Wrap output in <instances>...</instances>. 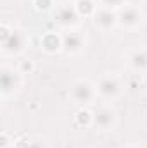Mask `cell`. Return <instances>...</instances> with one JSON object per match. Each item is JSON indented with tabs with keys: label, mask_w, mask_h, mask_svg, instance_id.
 Instances as JSON below:
<instances>
[{
	"label": "cell",
	"mask_w": 147,
	"mask_h": 148,
	"mask_svg": "<svg viewBox=\"0 0 147 148\" xmlns=\"http://www.w3.org/2000/svg\"><path fill=\"white\" fill-rule=\"evenodd\" d=\"M133 64H135V67H140V69L147 67V53L146 52L135 53V55H133Z\"/></svg>",
	"instance_id": "obj_9"
},
{
	"label": "cell",
	"mask_w": 147,
	"mask_h": 148,
	"mask_svg": "<svg viewBox=\"0 0 147 148\" xmlns=\"http://www.w3.org/2000/svg\"><path fill=\"white\" fill-rule=\"evenodd\" d=\"M123 19H121V23L123 24H135V23H139V17H140V14L135 10V9H126L125 12H123V16H121Z\"/></svg>",
	"instance_id": "obj_8"
},
{
	"label": "cell",
	"mask_w": 147,
	"mask_h": 148,
	"mask_svg": "<svg viewBox=\"0 0 147 148\" xmlns=\"http://www.w3.org/2000/svg\"><path fill=\"white\" fill-rule=\"evenodd\" d=\"M99 90H101L102 95L112 97V95H116V91H118V83H116L114 79H111V77H104V79L101 81V84H99Z\"/></svg>",
	"instance_id": "obj_3"
},
{
	"label": "cell",
	"mask_w": 147,
	"mask_h": 148,
	"mask_svg": "<svg viewBox=\"0 0 147 148\" xmlns=\"http://www.w3.org/2000/svg\"><path fill=\"white\" fill-rule=\"evenodd\" d=\"M2 88H3V93H9L14 88V73L9 69L2 71Z\"/></svg>",
	"instance_id": "obj_6"
},
{
	"label": "cell",
	"mask_w": 147,
	"mask_h": 148,
	"mask_svg": "<svg viewBox=\"0 0 147 148\" xmlns=\"http://www.w3.org/2000/svg\"><path fill=\"white\" fill-rule=\"evenodd\" d=\"M73 95L78 102H87L92 97V90L87 83H76L73 88Z\"/></svg>",
	"instance_id": "obj_2"
},
{
	"label": "cell",
	"mask_w": 147,
	"mask_h": 148,
	"mask_svg": "<svg viewBox=\"0 0 147 148\" xmlns=\"http://www.w3.org/2000/svg\"><path fill=\"white\" fill-rule=\"evenodd\" d=\"M66 47H68V50H78V47H80V38L74 36V35H69V36L66 38Z\"/></svg>",
	"instance_id": "obj_10"
},
{
	"label": "cell",
	"mask_w": 147,
	"mask_h": 148,
	"mask_svg": "<svg viewBox=\"0 0 147 148\" xmlns=\"http://www.w3.org/2000/svg\"><path fill=\"white\" fill-rule=\"evenodd\" d=\"M104 2H106L107 5H119L123 0H104Z\"/></svg>",
	"instance_id": "obj_11"
},
{
	"label": "cell",
	"mask_w": 147,
	"mask_h": 148,
	"mask_svg": "<svg viewBox=\"0 0 147 148\" xmlns=\"http://www.w3.org/2000/svg\"><path fill=\"white\" fill-rule=\"evenodd\" d=\"M112 112L109 109H102V110H99L95 114V122L101 126V127H109L111 122H112Z\"/></svg>",
	"instance_id": "obj_4"
},
{
	"label": "cell",
	"mask_w": 147,
	"mask_h": 148,
	"mask_svg": "<svg viewBox=\"0 0 147 148\" xmlns=\"http://www.w3.org/2000/svg\"><path fill=\"white\" fill-rule=\"evenodd\" d=\"M23 47V36L17 31L3 33V48L7 52H17Z\"/></svg>",
	"instance_id": "obj_1"
},
{
	"label": "cell",
	"mask_w": 147,
	"mask_h": 148,
	"mask_svg": "<svg viewBox=\"0 0 147 148\" xmlns=\"http://www.w3.org/2000/svg\"><path fill=\"white\" fill-rule=\"evenodd\" d=\"M57 19H59L62 24H69V23H74L76 14H74L69 7H61L59 12H57Z\"/></svg>",
	"instance_id": "obj_5"
},
{
	"label": "cell",
	"mask_w": 147,
	"mask_h": 148,
	"mask_svg": "<svg viewBox=\"0 0 147 148\" xmlns=\"http://www.w3.org/2000/svg\"><path fill=\"white\" fill-rule=\"evenodd\" d=\"M97 24L99 26H102V28H109L111 24L114 23V16L111 14L109 10H102V12H99L97 14Z\"/></svg>",
	"instance_id": "obj_7"
}]
</instances>
